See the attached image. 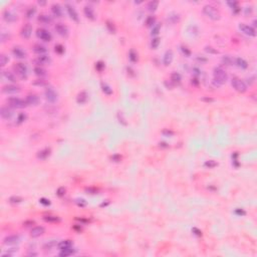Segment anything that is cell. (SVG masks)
I'll return each instance as SVG.
<instances>
[{
    "instance_id": "24",
    "label": "cell",
    "mask_w": 257,
    "mask_h": 257,
    "mask_svg": "<svg viewBox=\"0 0 257 257\" xmlns=\"http://www.w3.org/2000/svg\"><path fill=\"white\" fill-rule=\"evenodd\" d=\"M33 51L35 52L36 54H39V55H43L47 52V48L45 46L41 45V44H35L33 46Z\"/></svg>"
},
{
    "instance_id": "54",
    "label": "cell",
    "mask_w": 257,
    "mask_h": 257,
    "mask_svg": "<svg viewBox=\"0 0 257 257\" xmlns=\"http://www.w3.org/2000/svg\"><path fill=\"white\" fill-rule=\"evenodd\" d=\"M182 51H183V53H184L186 56H190L191 51H190V50L187 49V47H184V46H182Z\"/></svg>"
},
{
    "instance_id": "20",
    "label": "cell",
    "mask_w": 257,
    "mask_h": 257,
    "mask_svg": "<svg viewBox=\"0 0 257 257\" xmlns=\"http://www.w3.org/2000/svg\"><path fill=\"white\" fill-rule=\"evenodd\" d=\"M3 19L5 20L6 22H14L17 20V16L12 13V12L5 10V11L3 12Z\"/></svg>"
},
{
    "instance_id": "19",
    "label": "cell",
    "mask_w": 257,
    "mask_h": 257,
    "mask_svg": "<svg viewBox=\"0 0 257 257\" xmlns=\"http://www.w3.org/2000/svg\"><path fill=\"white\" fill-rule=\"evenodd\" d=\"M173 57H174V55H173L172 50H167V51L165 52V54H164V57H163L164 65H165V66H168V65L171 64L173 62Z\"/></svg>"
},
{
    "instance_id": "50",
    "label": "cell",
    "mask_w": 257,
    "mask_h": 257,
    "mask_svg": "<svg viewBox=\"0 0 257 257\" xmlns=\"http://www.w3.org/2000/svg\"><path fill=\"white\" fill-rule=\"evenodd\" d=\"M8 38H9V35H8L7 33L1 32V41L2 42H5L6 40H8Z\"/></svg>"
},
{
    "instance_id": "11",
    "label": "cell",
    "mask_w": 257,
    "mask_h": 257,
    "mask_svg": "<svg viewBox=\"0 0 257 257\" xmlns=\"http://www.w3.org/2000/svg\"><path fill=\"white\" fill-rule=\"evenodd\" d=\"M2 92L4 94H17L20 92V87L15 85H7L2 87Z\"/></svg>"
},
{
    "instance_id": "58",
    "label": "cell",
    "mask_w": 257,
    "mask_h": 257,
    "mask_svg": "<svg viewBox=\"0 0 257 257\" xmlns=\"http://www.w3.org/2000/svg\"><path fill=\"white\" fill-rule=\"evenodd\" d=\"M235 213H236V214H238V215H244V214H245V212H244L243 210L237 209V210H236V211H235Z\"/></svg>"
},
{
    "instance_id": "39",
    "label": "cell",
    "mask_w": 257,
    "mask_h": 257,
    "mask_svg": "<svg viewBox=\"0 0 257 257\" xmlns=\"http://www.w3.org/2000/svg\"><path fill=\"white\" fill-rule=\"evenodd\" d=\"M160 30H161V25L160 24H155L153 27H152V32L151 34L154 35V36H156V35L159 34Z\"/></svg>"
},
{
    "instance_id": "33",
    "label": "cell",
    "mask_w": 257,
    "mask_h": 257,
    "mask_svg": "<svg viewBox=\"0 0 257 257\" xmlns=\"http://www.w3.org/2000/svg\"><path fill=\"white\" fill-rule=\"evenodd\" d=\"M182 81V77H181L180 73L178 72H173L171 75V81H173L174 83H178Z\"/></svg>"
},
{
    "instance_id": "15",
    "label": "cell",
    "mask_w": 257,
    "mask_h": 257,
    "mask_svg": "<svg viewBox=\"0 0 257 257\" xmlns=\"http://www.w3.org/2000/svg\"><path fill=\"white\" fill-rule=\"evenodd\" d=\"M44 232H45V229H44V227L42 226H36L34 227V228L31 229L30 231V236L33 238H36V237H39V236L43 235Z\"/></svg>"
},
{
    "instance_id": "2",
    "label": "cell",
    "mask_w": 257,
    "mask_h": 257,
    "mask_svg": "<svg viewBox=\"0 0 257 257\" xmlns=\"http://www.w3.org/2000/svg\"><path fill=\"white\" fill-rule=\"evenodd\" d=\"M203 13L205 14L208 18L214 20V21L220 19V16H221L219 10L217 9L215 6L211 5V4H207V5L204 6V7H203Z\"/></svg>"
},
{
    "instance_id": "51",
    "label": "cell",
    "mask_w": 257,
    "mask_h": 257,
    "mask_svg": "<svg viewBox=\"0 0 257 257\" xmlns=\"http://www.w3.org/2000/svg\"><path fill=\"white\" fill-rule=\"evenodd\" d=\"M39 201H40V203L42 204V205H44V206L50 205V201H49V200H47V199H45V198H41Z\"/></svg>"
},
{
    "instance_id": "34",
    "label": "cell",
    "mask_w": 257,
    "mask_h": 257,
    "mask_svg": "<svg viewBox=\"0 0 257 257\" xmlns=\"http://www.w3.org/2000/svg\"><path fill=\"white\" fill-rule=\"evenodd\" d=\"M158 5H159V2L155 1V0H153V1L149 2L148 5H147V7H148L149 11H155V10L158 8Z\"/></svg>"
},
{
    "instance_id": "52",
    "label": "cell",
    "mask_w": 257,
    "mask_h": 257,
    "mask_svg": "<svg viewBox=\"0 0 257 257\" xmlns=\"http://www.w3.org/2000/svg\"><path fill=\"white\" fill-rule=\"evenodd\" d=\"M107 28H109V31H111V32L115 33V31H116V28H115V26H113V23H109V21H107Z\"/></svg>"
},
{
    "instance_id": "10",
    "label": "cell",
    "mask_w": 257,
    "mask_h": 257,
    "mask_svg": "<svg viewBox=\"0 0 257 257\" xmlns=\"http://www.w3.org/2000/svg\"><path fill=\"white\" fill-rule=\"evenodd\" d=\"M55 30L60 36L66 37L68 35V28L62 23H56L55 24Z\"/></svg>"
},
{
    "instance_id": "28",
    "label": "cell",
    "mask_w": 257,
    "mask_h": 257,
    "mask_svg": "<svg viewBox=\"0 0 257 257\" xmlns=\"http://www.w3.org/2000/svg\"><path fill=\"white\" fill-rule=\"evenodd\" d=\"M38 21H40L43 24H49L50 22L52 21L51 17L49 15H46V14H40L38 17Z\"/></svg>"
},
{
    "instance_id": "27",
    "label": "cell",
    "mask_w": 257,
    "mask_h": 257,
    "mask_svg": "<svg viewBox=\"0 0 257 257\" xmlns=\"http://www.w3.org/2000/svg\"><path fill=\"white\" fill-rule=\"evenodd\" d=\"M235 62H236V65H237L238 67H240V68H242V69H245V68H247V67H248L247 62H246L245 59H243V58H241V57L236 58Z\"/></svg>"
},
{
    "instance_id": "12",
    "label": "cell",
    "mask_w": 257,
    "mask_h": 257,
    "mask_svg": "<svg viewBox=\"0 0 257 257\" xmlns=\"http://www.w3.org/2000/svg\"><path fill=\"white\" fill-rule=\"evenodd\" d=\"M20 240L19 236L18 235H9V236H6L3 240V243L5 245H14V244L18 243Z\"/></svg>"
},
{
    "instance_id": "9",
    "label": "cell",
    "mask_w": 257,
    "mask_h": 257,
    "mask_svg": "<svg viewBox=\"0 0 257 257\" xmlns=\"http://www.w3.org/2000/svg\"><path fill=\"white\" fill-rule=\"evenodd\" d=\"M65 7H66L67 13H68L69 17H70L71 19L73 20V21H75V22H79V14H77V10H75V8L73 7L72 5H70V4H68V3H66V4H65Z\"/></svg>"
},
{
    "instance_id": "41",
    "label": "cell",
    "mask_w": 257,
    "mask_h": 257,
    "mask_svg": "<svg viewBox=\"0 0 257 257\" xmlns=\"http://www.w3.org/2000/svg\"><path fill=\"white\" fill-rule=\"evenodd\" d=\"M35 11H36V9H35L34 6H32V7H29L28 10L26 11V17L27 18H31L33 15H34Z\"/></svg>"
},
{
    "instance_id": "1",
    "label": "cell",
    "mask_w": 257,
    "mask_h": 257,
    "mask_svg": "<svg viewBox=\"0 0 257 257\" xmlns=\"http://www.w3.org/2000/svg\"><path fill=\"white\" fill-rule=\"evenodd\" d=\"M214 75V83L217 85H222L226 83L227 79H228V75H227L226 71L222 68V67H215L213 70Z\"/></svg>"
},
{
    "instance_id": "47",
    "label": "cell",
    "mask_w": 257,
    "mask_h": 257,
    "mask_svg": "<svg viewBox=\"0 0 257 257\" xmlns=\"http://www.w3.org/2000/svg\"><path fill=\"white\" fill-rule=\"evenodd\" d=\"M55 52L62 54L64 52V47L62 45H60V44H57V45H55Z\"/></svg>"
},
{
    "instance_id": "26",
    "label": "cell",
    "mask_w": 257,
    "mask_h": 257,
    "mask_svg": "<svg viewBox=\"0 0 257 257\" xmlns=\"http://www.w3.org/2000/svg\"><path fill=\"white\" fill-rule=\"evenodd\" d=\"M87 94H86L85 92H79V96H77V102L79 103V104H81V105H83V104H85L86 103V100H87Z\"/></svg>"
},
{
    "instance_id": "38",
    "label": "cell",
    "mask_w": 257,
    "mask_h": 257,
    "mask_svg": "<svg viewBox=\"0 0 257 257\" xmlns=\"http://www.w3.org/2000/svg\"><path fill=\"white\" fill-rule=\"evenodd\" d=\"M128 58H130L133 62H136L137 60H138V54H137V52L133 49L130 50V52H128Z\"/></svg>"
},
{
    "instance_id": "5",
    "label": "cell",
    "mask_w": 257,
    "mask_h": 257,
    "mask_svg": "<svg viewBox=\"0 0 257 257\" xmlns=\"http://www.w3.org/2000/svg\"><path fill=\"white\" fill-rule=\"evenodd\" d=\"M7 103L9 104L10 107H15V109H22V107H26V103L25 100H21L19 98H16V96H13V98H9L7 100Z\"/></svg>"
},
{
    "instance_id": "48",
    "label": "cell",
    "mask_w": 257,
    "mask_h": 257,
    "mask_svg": "<svg viewBox=\"0 0 257 257\" xmlns=\"http://www.w3.org/2000/svg\"><path fill=\"white\" fill-rule=\"evenodd\" d=\"M44 219L46 221H48V222H56V221H58V218L55 216H46L44 217Z\"/></svg>"
},
{
    "instance_id": "56",
    "label": "cell",
    "mask_w": 257,
    "mask_h": 257,
    "mask_svg": "<svg viewBox=\"0 0 257 257\" xmlns=\"http://www.w3.org/2000/svg\"><path fill=\"white\" fill-rule=\"evenodd\" d=\"M77 203L79 204V206H85V200H83V199H81V200H77Z\"/></svg>"
},
{
    "instance_id": "6",
    "label": "cell",
    "mask_w": 257,
    "mask_h": 257,
    "mask_svg": "<svg viewBox=\"0 0 257 257\" xmlns=\"http://www.w3.org/2000/svg\"><path fill=\"white\" fill-rule=\"evenodd\" d=\"M44 94H45V98H46V100H47L49 103H55L56 100H57V98H58V94H57V92H56L55 90H54L52 87H50V86L46 87V90H45V92H44Z\"/></svg>"
},
{
    "instance_id": "29",
    "label": "cell",
    "mask_w": 257,
    "mask_h": 257,
    "mask_svg": "<svg viewBox=\"0 0 257 257\" xmlns=\"http://www.w3.org/2000/svg\"><path fill=\"white\" fill-rule=\"evenodd\" d=\"M49 154H50L49 149H44V150L38 152V154H37V158L40 160H45L46 158L49 156Z\"/></svg>"
},
{
    "instance_id": "43",
    "label": "cell",
    "mask_w": 257,
    "mask_h": 257,
    "mask_svg": "<svg viewBox=\"0 0 257 257\" xmlns=\"http://www.w3.org/2000/svg\"><path fill=\"white\" fill-rule=\"evenodd\" d=\"M154 23H155V17H153V16H149L146 19L147 26H154Z\"/></svg>"
},
{
    "instance_id": "7",
    "label": "cell",
    "mask_w": 257,
    "mask_h": 257,
    "mask_svg": "<svg viewBox=\"0 0 257 257\" xmlns=\"http://www.w3.org/2000/svg\"><path fill=\"white\" fill-rule=\"evenodd\" d=\"M36 35L38 38H40L41 40L45 41V42H49V41H51V34H50V32H48L46 29L44 28H38L36 31Z\"/></svg>"
},
{
    "instance_id": "22",
    "label": "cell",
    "mask_w": 257,
    "mask_h": 257,
    "mask_svg": "<svg viewBox=\"0 0 257 257\" xmlns=\"http://www.w3.org/2000/svg\"><path fill=\"white\" fill-rule=\"evenodd\" d=\"M51 12L55 17H62V9L59 4H52L51 5Z\"/></svg>"
},
{
    "instance_id": "31",
    "label": "cell",
    "mask_w": 257,
    "mask_h": 257,
    "mask_svg": "<svg viewBox=\"0 0 257 257\" xmlns=\"http://www.w3.org/2000/svg\"><path fill=\"white\" fill-rule=\"evenodd\" d=\"M73 252H75V250H73V248H67V249H64V250H60V253H59V256L62 257H67V256H70L73 254Z\"/></svg>"
},
{
    "instance_id": "30",
    "label": "cell",
    "mask_w": 257,
    "mask_h": 257,
    "mask_svg": "<svg viewBox=\"0 0 257 257\" xmlns=\"http://www.w3.org/2000/svg\"><path fill=\"white\" fill-rule=\"evenodd\" d=\"M34 73L37 75V77H43L46 75V70L41 66H36V67H34Z\"/></svg>"
},
{
    "instance_id": "36",
    "label": "cell",
    "mask_w": 257,
    "mask_h": 257,
    "mask_svg": "<svg viewBox=\"0 0 257 257\" xmlns=\"http://www.w3.org/2000/svg\"><path fill=\"white\" fill-rule=\"evenodd\" d=\"M160 42H161V40H160L159 37H155V38H153L151 41V47L153 48V49H157L158 46L160 45Z\"/></svg>"
},
{
    "instance_id": "46",
    "label": "cell",
    "mask_w": 257,
    "mask_h": 257,
    "mask_svg": "<svg viewBox=\"0 0 257 257\" xmlns=\"http://www.w3.org/2000/svg\"><path fill=\"white\" fill-rule=\"evenodd\" d=\"M9 201L11 202V203H20V202L22 201V198H20V197H16V196H13V197H11L9 199Z\"/></svg>"
},
{
    "instance_id": "25",
    "label": "cell",
    "mask_w": 257,
    "mask_h": 257,
    "mask_svg": "<svg viewBox=\"0 0 257 257\" xmlns=\"http://www.w3.org/2000/svg\"><path fill=\"white\" fill-rule=\"evenodd\" d=\"M57 246L60 250H64V249H67V248H71L73 246V244L70 240H64V241L60 242Z\"/></svg>"
},
{
    "instance_id": "16",
    "label": "cell",
    "mask_w": 257,
    "mask_h": 257,
    "mask_svg": "<svg viewBox=\"0 0 257 257\" xmlns=\"http://www.w3.org/2000/svg\"><path fill=\"white\" fill-rule=\"evenodd\" d=\"M34 62H35V64H38L39 66H40V65H43V64H49L50 62H51V59H50V57L48 55L43 54V55H39Z\"/></svg>"
},
{
    "instance_id": "18",
    "label": "cell",
    "mask_w": 257,
    "mask_h": 257,
    "mask_svg": "<svg viewBox=\"0 0 257 257\" xmlns=\"http://www.w3.org/2000/svg\"><path fill=\"white\" fill-rule=\"evenodd\" d=\"M31 33H32V26H31L29 23H27L26 25L22 27L21 29V36L24 37V38H29L31 36Z\"/></svg>"
},
{
    "instance_id": "35",
    "label": "cell",
    "mask_w": 257,
    "mask_h": 257,
    "mask_svg": "<svg viewBox=\"0 0 257 257\" xmlns=\"http://www.w3.org/2000/svg\"><path fill=\"white\" fill-rule=\"evenodd\" d=\"M228 5L230 6L231 8H232V10H233V12H234V13H238V12L240 11L239 5H238V2H236V1L228 2Z\"/></svg>"
},
{
    "instance_id": "8",
    "label": "cell",
    "mask_w": 257,
    "mask_h": 257,
    "mask_svg": "<svg viewBox=\"0 0 257 257\" xmlns=\"http://www.w3.org/2000/svg\"><path fill=\"white\" fill-rule=\"evenodd\" d=\"M239 29L246 35H249V36H255L256 32H255V29L253 28L252 26L250 25H247L245 23H241L239 25Z\"/></svg>"
},
{
    "instance_id": "14",
    "label": "cell",
    "mask_w": 257,
    "mask_h": 257,
    "mask_svg": "<svg viewBox=\"0 0 257 257\" xmlns=\"http://www.w3.org/2000/svg\"><path fill=\"white\" fill-rule=\"evenodd\" d=\"M12 53H13V55L15 56L16 58H19V59H24V58L26 57V52H25L22 48L18 47V46L13 47Z\"/></svg>"
},
{
    "instance_id": "40",
    "label": "cell",
    "mask_w": 257,
    "mask_h": 257,
    "mask_svg": "<svg viewBox=\"0 0 257 257\" xmlns=\"http://www.w3.org/2000/svg\"><path fill=\"white\" fill-rule=\"evenodd\" d=\"M222 62L224 64H226V65H232L233 64V59H232V57H231V56L225 55V56H223V58H222Z\"/></svg>"
},
{
    "instance_id": "57",
    "label": "cell",
    "mask_w": 257,
    "mask_h": 257,
    "mask_svg": "<svg viewBox=\"0 0 257 257\" xmlns=\"http://www.w3.org/2000/svg\"><path fill=\"white\" fill-rule=\"evenodd\" d=\"M104 66H105V65L103 64V62H98V64H96V68H98V70H102V68Z\"/></svg>"
},
{
    "instance_id": "37",
    "label": "cell",
    "mask_w": 257,
    "mask_h": 257,
    "mask_svg": "<svg viewBox=\"0 0 257 257\" xmlns=\"http://www.w3.org/2000/svg\"><path fill=\"white\" fill-rule=\"evenodd\" d=\"M168 20H169V21L171 22V23H176V22H178L179 20H180V17H179L178 14L172 13V14H170V15H169V17H168Z\"/></svg>"
},
{
    "instance_id": "4",
    "label": "cell",
    "mask_w": 257,
    "mask_h": 257,
    "mask_svg": "<svg viewBox=\"0 0 257 257\" xmlns=\"http://www.w3.org/2000/svg\"><path fill=\"white\" fill-rule=\"evenodd\" d=\"M14 70H15L16 75L22 79H27V75H28V69H27V66L24 64H21V62H18L14 65Z\"/></svg>"
},
{
    "instance_id": "44",
    "label": "cell",
    "mask_w": 257,
    "mask_h": 257,
    "mask_svg": "<svg viewBox=\"0 0 257 257\" xmlns=\"http://www.w3.org/2000/svg\"><path fill=\"white\" fill-rule=\"evenodd\" d=\"M218 165V164L216 163V162L215 161H207L205 163V166L206 167H208V168H210V169H212V168H214V167H216V166Z\"/></svg>"
},
{
    "instance_id": "45",
    "label": "cell",
    "mask_w": 257,
    "mask_h": 257,
    "mask_svg": "<svg viewBox=\"0 0 257 257\" xmlns=\"http://www.w3.org/2000/svg\"><path fill=\"white\" fill-rule=\"evenodd\" d=\"M25 120H26V115H25L24 113H21L18 115V118H17L18 124H21L23 122H25Z\"/></svg>"
},
{
    "instance_id": "42",
    "label": "cell",
    "mask_w": 257,
    "mask_h": 257,
    "mask_svg": "<svg viewBox=\"0 0 257 257\" xmlns=\"http://www.w3.org/2000/svg\"><path fill=\"white\" fill-rule=\"evenodd\" d=\"M8 62H9V58H8L5 54H1V55H0V64H1V66H4Z\"/></svg>"
},
{
    "instance_id": "17",
    "label": "cell",
    "mask_w": 257,
    "mask_h": 257,
    "mask_svg": "<svg viewBox=\"0 0 257 257\" xmlns=\"http://www.w3.org/2000/svg\"><path fill=\"white\" fill-rule=\"evenodd\" d=\"M83 12H85V15L88 19L90 20H94L96 19V14H94V10L92 6L90 5H85V8H83Z\"/></svg>"
},
{
    "instance_id": "53",
    "label": "cell",
    "mask_w": 257,
    "mask_h": 257,
    "mask_svg": "<svg viewBox=\"0 0 257 257\" xmlns=\"http://www.w3.org/2000/svg\"><path fill=\"white\" fill-rule=\"evenodd\" d=\"M205 50L207 52H210V53H218V51L213 49V47H211V46H207V47L205 48Z\"/></svg>"
},
{
    "instance_id": "13",
    "label": "cell",
    "mask_w": 257,
    "mask_h": 257,
    "mask_svg": "<svg viewBox=\"0 0 257 257\" xmlns=\"http://www.w3.org/2000/svg\"><path fill=\"white\" fill-rule=\"evenodd\" d=\"M25 103L27 106H36L39 103V98L36 94H28L25 98Z\"/></svg>"
},
{
    "instance_id": "55",
    "label": "cell",
    "mask_w": 257,
    "mask_h": 257,
    "mask_svg": "<svg viewBox=\"0 0 257 257\" xmlns=\"http://www.w3.org/2000/svg\"><path fill=\"white\" fill-rule=\"evenodd\" d=\"M64 194H65V189H64V188H62H62H59V189H58V190H57V195L59 196V197H62V196H64Z\"/></svg>"
},
{
    "instance_id": "21",
    "label": "cell",
    "mask_w": 257,
    "mask_h": 257,
    "mask_svg": "<svg viewBox=\"0 0 257 257\" xmlns=\"http://www.w3.org/2000/svg\"><path fill=\"white\" fill-rule=\"evenodd\" d=\"M0 115L3 119L8 120L12 117V111L8 107H2L0 109Z\"/></svg>"
},
{
    "instance_id": "32",
    "label": "cell",
    "mask_w": 257,
    "mask_h": 257,
    "mask_svg": "<svg viewBox=\"0 0 257 257\" xmlns=\"http://www.w3.org/2000/svg\"><path fill=\"white\" fill-rule=\"evenodd\" d=\"M102 90H103V92H104V94H107V96L113 94V90H111V86L109 85H107V83H102Z\"/></svg>"
},
{
    "instance_id": "23",
    "label": "cell",
    "mask_w": 257,
    "mask_h": 257,
    "mask_svg": "<svg viewBox=\"0 0 257 257\" xmlns=\"http://www.w3.org/2000/svg\"><path fill=\"white\" fill-rule=\"evenodd\" d=\"M2 77H4V79H6L8 81H11V83H16V77L15 75H14L13 72H10V71L8 70H4L2 71Z\"/></svg>"
},
{
    "instance_id": "49",
    "label": "cell",
    "mask_w": 257,
    "mask_h": 257,
    "mask_svg": "<svg viewBox=\"0 0 257 257\" xmlns=\"http://www.w3.org/2000/svg\"><path fill=\"white\" fill-rule=\"evenodd\" d=\"M33 85H39V86H44V85H46V83L43 81V79H36V81L33 83Z\"/></svg>"
},
{
    "instance_id": "3",
    "label": "cell",
    "mask_w": 257,
    "mask_h": 257,
    "mask_svg": "<svg viewBox=\"0 0 257 257\" xmlns=\"http://www.w3.org/2000/svg\"><path fill=\"white\" fill-rule=\"evenodd\" d=\"M231 85H232L233 88L235 90H237L238 92H241V94H243V92H245L247 90V85H245V83L243 81H241L240 79H238V77H233L231 79Z\"/></svg>"
}]
</instances>
